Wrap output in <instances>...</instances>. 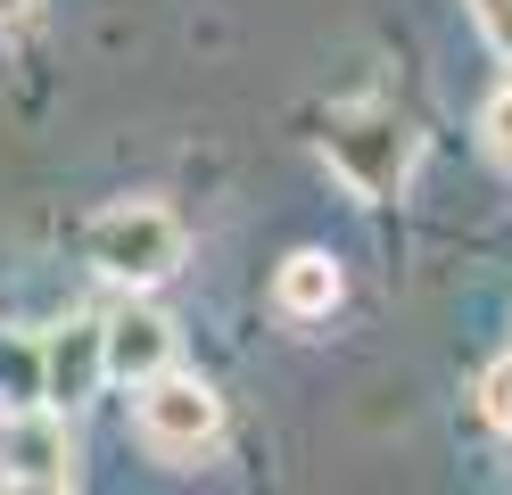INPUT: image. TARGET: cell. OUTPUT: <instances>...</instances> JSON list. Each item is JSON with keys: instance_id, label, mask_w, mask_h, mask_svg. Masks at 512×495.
Masks as SVG:
<instances>
[{"instance_id": "6da1fadb", "label": "cell", "mask_w": 512, "mask_h": 495, "mask_svg": "<svg viewBox=\"0 0 512 495\" xmlns=\"http://www.w3.org/2000/svg\"><path fill=\"white\" fill-rule=\"evenodd\" d=\"M83 256L100 264L108 281L149 289V281H166L174 264H182V223L157 207V198H124V207H100V215H91Z\"/></svg>"}, {"instance_id": "ba28073f", "label": "cell", "mask_w": 512, "mask_h": 495, "mask_svg": "<svg viewBox=\"0 0 512 495\" xmlns=\"http://www.w3.org/2000/svg\"><path fill=\"white\" fill-rule=\"evenodd\" d=\"M479 132H488V157L496 165H512V83L488 99V116H479Z\"/></svg>"}, {"instance_id": "52a82bcc", "label": "cell", "mask_w": 512, "mask_h": 495, "mask_svg": "<svg viewBox=\"0 0 512 495\" xmlns=\"http://www.w3.org/2000/svg\"><path fill=\"white\" fill-rule=\"evenodd\" d=\"M273 306L290 314V322L331 314V306H339V264H331L323 248H298L290 264H281V281H273Z\"/></svg>"}, {"instance_id": "277c9868", "label": "cell", "mask_w": 512, "mask_h": 495, "mask_svg": "<svg viewBox=\"0 0 512 495\" xmlns=\"http://www.w3.org/2000/svg\"><path fill=\"white\" fill-rule=\"evenodd\" d=\"M0 471H9V487H67L75 479L67 421L42 405H9V421H0Z\"/></svg>"}, {"instance_id": "7c38bea8", "label": "cell", "mask_w": 512, "mask_h": 495, "mask_svg": "<svg viewBox=\"0 0 512 495\" xmlns=\"http://www.w3.org/2000/svg\"><path fill=\"white\" fill-rule=\"evenodd\" d=\"M0 487H9V471H0Z\"/></svg>"}, {"instance_id": "5b68a950", "label": "cell", "mask_w": 512, "mask_h": 495, "mask_svg": "<svg viewBox=\"0 0 512 495\" xmlns=\"http://www.w3.org/2000/svg\"><path fill=\"white\" fill-rule=\"evenodd\" d=\"M100 355H108L116 380H149V372H166V355H174V322L149 314V306H116L100 322Z\"/></svg>"}, {"instance_id": "8fae6325", "label": "cell", "mask_w": 512, "mask_h": 495, "mask_svg": "<svg viewBox=\"0 0 512 495\" xmlns=\"http://www.w3.org/2000/svg\"><path fill=\"white\" fill-rule=\"evenodd\" d=\"M25 9H34V0H0V33H9V25L25 17Z\"/></svg>"}, {"instance_id": "7a4b0ae2", "label": "cell", "mask_w": 512, "mask_h": 495, "mask_svg": "<svg viewBox=\"0 0 512 495\" xmlns=\"http://www.w3.org/2000/svg\"><path fill=\"white\" fill-rule=\"evenodd\" d=\"M413 149H422V141H413V124H405L397 108H339L331 132H323L331 174L356 190V198H389V190H405Z\"/></svg>"}, {"instance_id": "8992f818", "label": "cell", "mask_w": 512, "mask_h": 495, "mask_svg": "<svg viewBox=\"0 0 512 495\" xmlns=\"http://www.w3.org/2000/svg\"><path fill=\"white\" fill-rule=\"evenodd\" d=\"M108 372V355H100V322H67V339H50L42 347V396L50 405H83V388Z\"/></svg>"}, {"instance_id": "9c48e42d", "label": "cell", "mask_w": 512, "mask_h": 495, "mask_svg": "<svg viewBox=\"0 0 512 495\" xmlns=\"http://www.w3.org/2000/svg\"><path fill=\"white\" fill-rule=\"evenodd\" d=\"M488 413H496V429L512 438V355H504L496 372H488Z\"/></svg>"}, {"instance_id": "3957f363", "label": "cell", "mask_w": 512, "mask_h": 495, "mask_svg": "<svg viewBox=\"0 0 512 495\" xmlns=\"http://www.w3.org/2000/svg\"><path fill=\"white\" fill-rule=\"evenodd\" d=\"M223 438V396L190 372H149L141 380V446L166 462H199Z\"/></svg>"}, {"instance_id": "30bf717a", "label": "cell", "mask_w": 512, "mask_h": 495, "mask_svg": "<svg viewBox=\"0 0 512 495\" xmlns=\"http://www.w3.org/2000/svg\"><path fill=\"white\" fill-rule=\"evenodd\" d=\"M471 9H479V25L496 33V50H512V0H471Z\"/></svg>"}]
</instances>
